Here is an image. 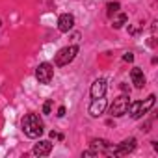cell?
Returning <instances> with one entry per match:
<instances>
[{
	"label": "cell",
	"mask_w": 158,
	"mask_h": 158,
	"mask_svg": "<svg viewBox=\"0 0 158 158\" xmlns=\"http://www.w3.org/2000/svg\"><path fill=\"white\" fill-rule=\"evenodd\" d=\"M130 80H132L134 88H138V89H141L145 86V74H143V71L139 67H134L130 71Z\"/></svg>",
	"instance_id": "obj_11"
},
{
	"label": "cell",
	"mask_w": 158,
	"mask_h": 158,
	"mask_svg": "<svg viewBox=\"0 0 158 158\" xmlns=\"http://www.w3.org/2000/svg\"><path fill=\"white\" fill-rule=\"evenodd\" d=\"M128 21V17H127V13H115V17H112V23H114V28H123V24Z\"/></svg>",
	"instance_id": "obj_12"
},
{
	"label": "cell",
	"mask_w": 158,
	"mask_h": 158,
	"mask_svg": "<svg viewBox=\"0 0 158 158\" xmlns=\"http://www.w3.org/2000/svg\"><path fill=\"white\" fill-rule=\"evenodd\" d=\"M154 101H156V97L154 95H149L145 101H136V102H130V106H128V114H130V117L132 119H139V117H143L152 106H154Z\"/></svg>",
	"instance_id": "obj_2"
},
{
	"label": "cell",
	"mask_w": 158,
	"mask_h": 158,
	"mask_svg": "<svg viewBox=\"0 0 158 158\" xmlns=\"http://www.w3.org/2000/svg\"><path fill=\"white\" fill-rule=\"evenodd\" d=\"M134 149H136V139L134 138H128V139H123L117 147H112V152L110 154H114V156H125V154L132 152Z\"/></svg>",
	"instance_id": "obj_6"
},
{
	"label": "cell",
	"mask_w": 158,
	"mask_h": 158,
	"mask_svg": "<svg viewBox=\"0 0 158 158\" xmlns=\"http://www.w3.org/2000/svg\"><path fill=\"white\" fill-rule=\"evenodd\" d=\"M106 106H108L106 99H104V97H99V99H93V101H91V104H89L88 112H89V115H91V117H99V115H102V114H104Z\"/></svg>",
	"instance_id": "obj_7"
},
{
	"label": "cell",
	"mask_w": 158,
	"mask_h": 158,
	"mask_svg": "<svg viewBox=\"0 0 158 158\" xmlns=\"http://www.w3.org/2000/svg\"><path fill=\"white\" fill-rule=\"evenodd\" d=\"M65 112H67V110H65V106H60V108H58V114H56V115H58V117H63V115H65Z\"/></svg>",
	"instance_id": "obj_16"
},
{
	"label": "cell",
	"mask_w": 158,
	"mask_h": 158,
	"mask_svg": "<svg viewBox=\"0 0 158 158\" xmlns=\"http://www.w3.org/2000/svg\"><path fill=\"white\" fill-rule=\"evenodd\" d=\"M123 60H125V61H134V54H132V52H127V54L123 56Z\"/></svg>",
	"instance_id": "obj_15"
},
{
	"label": "cell",
	"mask_w": 158,
	"mask_h": 158,
	"mask_svg": "<svg viewBox=\"0 0 158 158\" xmlns=\"http://www.w3.org/2000/svg\"><path fill=\"white\" fill-rule=\"evenodd\" d=\"M119 8H121L119 2H110V4H108V17H114V15L119 11Z\"/></svg>",
	"instance_id": "obj_13"
},
{
	"label": "cell",
	"mask_w": 158,
	"mask_h": 158,
	"mask_svg": "<svg viewBox=\"0 0 158 158\" xmlns=\"http://www.w3.org/2000/svg\"><path fill=\"white\" fill-rule=\"evenodd\" d=\"M78 45H69V47H63L61 50H58V54H56V67H65V65H69L74 58H76V54H78Z\"/></svg>",
	"instance_id": "obj_3"
},
{
	"label": "cell",
	"mask_w": 158,
	"mask_h": 158,
	"mask_svg": "<svg viewBox=\"0 0 158 158\" xmlns=\"http://www.w3.org/2000/svg\"><path fill=\"white\" fill-rule=\"evenodd\" d=\"M52 78H54V67L50 65V63H47V61H43V63H39L37 67H35V80L39 82V84H50L52 82Z\"/></svg>",
	"instance_id": "obj_5"
},
{
	"label": "cell",
	"mask_w": 158,
	"mask_h": 158,
	"mask_svg": "<svg viewBox=\"0 0 158 158\" xmlns=\"http://www.w3.org/2000/svg\"><path fill=\"white\" fill-rule=\"evenodd\" d=\"M106 89H108V82H106V78H97V80L91 84V97L93 99H99V97H104L106 95Z\"/></svg>",
	"instance_id": "obj_8"
},
{
	"label": "cell",
	"mask_w": 158,
	"mask_h": 158,
	"mask_svg": "<svg viewBox=\"0 0 158 158\" xmlns=\"http://www.w3.org/2000/svg\"><path fill=\"white\" fill-rule=\"evenodd\" d=\"M21 127H23V132L28 138H32V139L39 138L45 132V123H43V119L37 114H26L21 119Z\"/></svg>",
	"instance_id": "obj_1"
},
{
	"label": "cell",
	"mask_w": 158,
	"mask_h": 158,
	"mask_svg": "<svg viewBox=\"0 0 158 158\" xmlns=\"http://www.w3.org/2000/svg\"><path fill=\"white\" fill-rule=\"evenodd\" d=\"M52 104H54V101H52V99H47V101H45V104H43V114H47V115H48V114L52 112Z\"/></svg>",
	"instance_id": "obj_14"
},
{
	"label": "cell",
	"mask_w": 158,
	"mask_h": 158,
	"mask_svg": "<svg viewBox=\"0 0 158 158\" xmlns=\"http://www.w3.org/2000/svg\"><path fill=\"white\" fill-rule=\"evenodd\" d=\"M128 106H130V93H123L117 99H114V102L110 104V115L112 117H121V115L127 114Z\"/></svg>",
	"instance_id": "obj_4"
},
{
	"label": "cell",
	"mask_w": 158,
	"mask_h": 158,
	"mask_svg": "<svg viewBox=\"0 0 158 158\" xmlns=\"http://www.w3.org/2000/svg\"><path fill=\"white\" fill-rule=\"evenodd\" d=\"M73 26H74V17H73L71 13L60 15V19H58V30H60L61 34H67L69 30H73Z\"/></svg>",
	"instance_id": "obj_9"
},
{
	"label": "cell",
	"mask_w": 158,
	"mask_h": 158,
	"mask_svg": "<svg viewBox=\"0 0 158 158\" xmlns=\"http://www.w3.org/2000/svg\"><path fill=\"white\" fill-rule=\"evenodd\" d=\"M50 151H52V141H48V139H39L32 149V152L35 156H48Z\"/></svg>",
	"instance_id": "obj_10"
},
{
	"label": "cell",
	"mask_w": 158,
	"mask_h": 158,
	"mask_svg": "<svg viewBox=\"0 0 158 158\" xmlns=\"http://www.w3.org/2000/svg\"><path fill=\"white\" fill-rule=\"evenodd\" d=\"M119 88L123 89V93H130V88H128V86H127L125 82H123V84H119Z\"/></svg>",
	"instance_id": "obj_17"
}]
</instances>
